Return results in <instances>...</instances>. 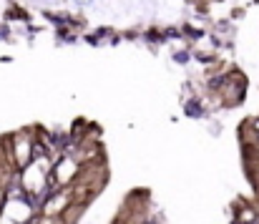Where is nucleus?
Wrapping results in <instances>:
<instances>
[{
    "mask_svg": "<svg viewBox=\"0 0 259 224\" xmlns=\"http://www.w3.org/2000/svg\"><path fill=\"white\" fill-rule=\"evenodd\" d=\"M257 219V214L252 212V209H244L242 214H239V222H254Z\"/></svg>",
    "mask_w": 259,
    "mask_h": 224,
    "instance_id": "nucleus-1",
    "label": "nucleus"
},
{
    "mask_svg": "<svg viewBox=\"0 0 259 224\" xmlns=\"http://www.w3.org/2000/svg\"><path fill=\"white\" fill-rule=\"evenodd\" d=\"M254 131H257V134H259V119H257V121H254Z\"/></svg>",
    "mask_w": 259,
    "mask_h": 224,
    "instance_id": "nucleus-2",
    "label": "nucleus"
},
{
    "mask_svg": "<svg viewBox=\"0 0 259 224\" xmlns=\"http://www.w3.org/2000/svg\"><path fill=\"white\" fill-rule=\"evenodd\" d=\"M257 141H259V134H257Z\"/></svg>",
    "mask_w": 259,
    "mask_h": 224,
    "instance_id": "nucleus-3",
    "label": "nucleus"
}]
</instances>
